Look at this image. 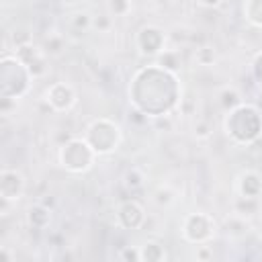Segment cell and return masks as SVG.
I'll list each match as a JSON object with an SVG mask.
<instances>
[{
	"instance_id": "obj_1",
	"label": "cell",
	"mask_w": 262,
	"mask_h": 262,
	"mask_svg": "<svg viewBox=\"0 0 262 262\" xmlns=\"http://www.w3.org/2000/svg\"><path fill=\"white\" fill-rule=\"evenodd\" d=\"M178 78L158 63L135 72L129 86V100L145 117H166L178 102Z\"/></svg>"
},
{
	"instance_id": "obj_2",
	"label": "cell",
	"mask_w": 262,
	"mask_h": 262,
	"mask_svg": "<svg viewBox=\"0 0 262 262\" xmlns=\"http://www.w3.org/2000/svg\"><path fill=\"white\" fill-rule=\"evenodd\" d=\"M225 131L235 143H252L262 133V115L256 104H237L227 111Z\"/></svg>"
},
{
	"instance_id": "obj_3",
	"label": "cell",
	"mask_w": 262,
	"mask_h": 262,
	"mask_svg": "<svg viewBox=\"0 0 262 262\" xmlns=\"http://www.w3.org/2000/svg\"><path fill=\"white\" fill-rule=\"evenodd\" d=\"M33 74L18 55L4 53L0 59V94L4 100H14L27 94Z\"/></svg>"
},
{
	"instance_id": "obj_4",
	"label": "cell",
	"mask_w": 262,
	"mask_h": 262,
	"mask_svg": "<svg viewBox=\"0 0 262 262\" xmlns=\"http://www.w3.org/2000/svg\"><path fill=\"white\" fill-rule=\"evenodd\" d=\"M96 158V151L86 141V137H70L59 147V164L74 174L86 172Z\"/></svg>"
},
{
	"instance_id": "obj_5",
	"label": "cell",
	"mask_w": 262,
	"mask_h": 262,
	"mask_svg": "<svg viewBox=\"0 0 262 262\" xmlns=\"http://www.w3.org/2000/svg\"><path fill=\"white\" fill-rule=\"evenodd\" d=\"M86 141L92 145L96 156L111 154L113 149H117V145L121 141V127L115 121H111L106 117H100V119H96L88 125Z\"/></svg>"
},
{
	"instance_id": "obj_6",
	"label": "cell",
	"mask_w": 262,
	"mask_h": 262,
	"mask_svg": "<svg viewBox=\"0 0 262 262\" xmlns=\"http://www.w3.org/2000/svg\"><path fill=\"white\" fill-rule=\"evenodd\" d=\"M215 235V221L207 213H190L182 221V237L190 244H207Z\"/></svg>"
},
{
	"instance_id": "obj_7",
	"label": "cell",
	"mask_w": 262,
	"mask_h": 262,
	"mask_svg": "<svg viewBox=\"0 0 262 262\" xmlns=\"http://www.w3.org/2000/svg\"><path fill=\"white\" fill-rule=\"evenodd\" d=\"M135 43H137V49L141 55H147V57H158L162 51H164V43H166V35L162 29L154 27V25H145L139 29L137 37H135Z\"/></svg>"
},
{
	"instance_id": "obj_8",
	"label": "cell",
	"mask_w": 262,
	"mask_h": 262,
	"mask_svg": "<svg viewBox=\"0 0 262 262\" xmlns=\"http://www.w3.org/2000/svg\"><path fill=\"white\" fill-rule=\"evenodd\" d=\"M43 96H45V102L53 111H57V113L70 111L74 106V102H76V92L66 82H53L51 86H47V90H45Z\"/></svg>"
},
{
	"instance_id": "obj_9",
	"label": "cell",
	"mask_w": 262,
	"mask_h": 262,
	"mask_svg": "<svg viewBox=\"0 0 262 262\" xmlns=\"http://www.w3.org/2000/svg\"><path fill=\"white\" fill-rule=\"evenodd\" d=\"M25 192V176L18 170L4 168L0 172V196L2 203H14Z\"/></svg>"
},
{
	"instance_id": "obj_10",
	"label": "cell",
	"mask_w": 262,
	"mask_h": 262,
	"mask_svg": "<svg viewBox=\"0 0 262 262\" xmlns=\"http://www.w3.org/2000/svg\"><path fill=\"white\" fill-rule=\"evenodd\" d=\"M16 55L25 61V66L29 68V72L33 74V78H39V76L45 74V70H47V66H45L47 63V53L43 49H39L33 43H29V45L18 47L16 49Z\"/></svg>"
},
{
	"instance_id": "obj_11",
	"label": "cell",
	"mask_w": 262,
	"mask_h": 262,
	"mask_svg": "<svg viewBox=\"0 0 262 262\" xmlns=\"http://www.w3.org/2000/svg\"><path fill=\"white\" fill-rule=\"evenodd\" d=\"M117 221L125 229H139L145 221V211L137 201H133V199L125 201V203H121V207L117 211Z\"/></svg>"
},
{
	"instance_id": "obj_12",
	"label": "cell",
	"mask_w": 262,
	"mask_h": 262,
	"mask_svg": "<svg viewBox=\"0 0 262 262\" xmlns=\"http://www.w3.org/2000/svg\"><path fill=\"white\" fill-rule=\"evenodd\" d=\"M237 192L246 199H258L262 194V174L256 170H246L239 174Z\"/></svg>"
},
{
	"instance_id": "obj_13",
	"label": "cell",
	"mask_w": 262,
	"mask_h": 262,
	"mask_svg": "<svg viewBox=\"0 0 262 262\" xmlns=\"http://www.w3.org/2000/svg\"><path fill=\"white\" fill-rule=\"evenodd\" d=\"M51 221V211L45 203H35L27 209V223L33 229H45Z\"/></svg>"
},
{
	"instance_id": "obj_14",
	"label": "cell",
	"mask_w": 262,
	"mask_h": 262,
	"mask_svg": "<svg viewBox=\"0 0 262 262\" xmlns=\"http://www.w3.org/2000/svg\"><path fill=\"white\" fill-rule=\"evenodd\" d=\"M139 252H141V262L166 260V248L160 242H154V239H147L143 246H139Z\"/></svg>"
},
{
	"instance_id": "obj_15",
	"label": "cell",
	"mask_w": 262,
	"mask_h": 262,
	"mask_svg": "<svg viewBox=\"0 0 262 262\" xmlns=\"http://www.w3.org/2000/svg\"><path fill=\"white\" fill-rule=\"evenodd\" d=\"M156 63L162 66L164 70L176 74V72L180 70L182 59H180V53H178V51H174V49H164V51L158 55V61H156Z\"/></svg>"
},
{
	"instance_id": "obj_16",
	"label": "cell",
	"mask_w": 262,
	"mask_h": 262,
	"mask_svg": "<svg viewBox=\"0 0 262 262\" xmlns=\"http://www.w3.org/2000/svg\"><path fill=\"white\" fill-rule=\"evenodd\" d=\"M244 16L250 25L262 29V0H246L244 4Z\"/></svg>"
},
{
	"instance_id": "obj_17",
	"label": "cell",
	"mask_w": 262,
	"mask_h": 262,
	"mask_svg": "<svg viewBox=\"0 0 262 262\" xmlns=\"http://www.w3.org/2000/svg\"><path fill=\"white\" fill-rule=\"evenodd\" d=\"M219 104L225 108V111H231L235 108L237 104H242V94L235 90V88H223L219 92Z\"/></svg>"
},
{
	"instance_id": "obj_18",
	"label": "cell",
	"mask_w": 262,
	"mask_h": 262,
	"mask_svg": "<svg viewBox=\"0 0 262 262\" xmlns=\"http://www.w3.org/2000/svg\"><path fill=\"white\" fill-rule=\"evenodd\" d=\"M68 27H70L72 31L84 33V31H88V29L92 27V16H90L88 12H76V14H72V16H70Z\"/></svg>"
},
{
	"instance_id": "obj_19",
	"label": "cell",
	"mask_w": 262,
	"mask_h": 262,
	"mask_svg": "<svg viewBox=\"0 0 262 262\" xmlns=\"http://www.w3.org/2000/svg\"><path fill=\"white\" fill-rule=\"evenodd\" d=\"M143 180H145V176H143V172H141L139 168H129V170L123 174V184H125V188H129V190L141 188V186H143Z\"/></svg>"
},
{
	"instance_id": "obj_20",
	"label": "cell",
	"mask_w": 262,
	"mask_h": 262,
	"mask_svg": "<svg viewBox=\"0 0 262 262\" xmlns=\"http://www.w3.org/2000/svg\"><path fill=\"white\" fill-rule=\"evenodd\" d=\"M47 55H59L63 51V37L61 35H49L41 47Z\"/></svg>"
},
{
	"instance_id": "obj_21",
	"label": "cell",
	"mask_w": 262,
	"mask_h": 262,
	"mask_svg": "<svg viewBox=\"0 0 262 262\" xmlns=\"http://www.w3.org/2000/svg\"><path fill=\"white\" fill-rule=\"evenodd\" d=\"M131 10L129 0H108V12L111 16H125Z\"/></svg>"
},
{
	"instance_id": "obj_22",
	"label": "cell",
	"mask_w": 262,
	"mask_h": 262,
	"mask_svg": "<svg viewBox=\"0 0 262 262\" xmlns=\"http://www.w3.org/2000/svg\"><path fill=\"white\" fill-rule=\"evenodd\" d=\"M154 201L158 203V205H170L172 201H174V190L170 188V186H160L156 192H154Z\"/></svg>"
},
{
	"instance_id": "obj_23",
	"label": "cell",
	"mask_w": 262,
	"mask_h": 262,
	"mask_svg": "<svg viewBox=\"0 0 262 262\" xmlns=\"http://www.w3.org/2000/svg\"><path fill=\"white\" fill-rule=\"evenodd\" d=\"M119 258H121L123 262H141V252H139V248H131V246H125V248L121 250Z\"/></svg>"
},
{
	"instance_id": "obj_24",
	"label": "cell",
	"mask_w": 262,
	"mask_h": 262,
	"mask_svg": "<svg viewBox=\"0 0 262 262\" xmlns=\"http://www.w3.org/2000/svg\"><path fill=\"white\" fill-rule=\"evenodd\" d=\"M111 25H113V16H111V14H98V16H94V18H92V27H94V29H98V33L108 31V29H111Z\"/></svg>"
},
{
	"instance_id": "obj_25",
	"label": "cell",
	"mask_w": 262,
	"mask_h": 262,
	"mask_svg": "<svg viewBox=\"0 0 262 262\" xmlns=\"http://www.w3.org/2000/svg\"><path fill=\"white\" fill-rule=\"evenodd\" d=\"M196 61H199L201 66H211V63L215 61L213 49H211V47H201V49L196 51Z\"/></svg>"
},
{
	"instance_id": "obj_26",
	"label": "cell",
	"mask_w": 262,
	"mask_h": 262,
	"mask_svg": "<svg viewBox=\"0 0 262 262\" xmlns=\"http://www.w3.org/2000/svg\"><path fill=\"white\" fill-rule=\"evenodd\" d=\"M252 76H254L256 84L262 88V53H258L252 61Z\"/></svg>"
},
{
	"instance_id": "obj_27",
	"label": "cell",
	"mask_w": 262,
	"mask_h": 262,
	"mask_svg": "<svg viewBox=\"0 0 262 262\" xmlns=\"http://www.w3.org/2000/svg\"><path fill=\"white\" fill-rule=\"evenodd\" d=\"M194 135H196L199 139H207V137L211 135L209 123H207V121H196V125H194Z\"/></svg>"
},
{
	"instance_id": "obj_28",
	"label": "cell",
	"mask_w": 262,
	"mask_h": 262,
	"mask_svg": "<svg viewBox=\"0 0 262 262\" xmlns=\"http://www.w3.org/2000/svg\"><path fill=\"white\" fill-rule=\"evenodd\" d=\"M211 256H213V252H211L207 246L199 244V252H196V258H201V260H207V258H211Z\"/></svg>"
},
{
	"instance_id": "obj_29",
	"label": "cell",
	"mask_w": 262,
	"mask_h": 262,
	"mask_svg": "<svg viewBox=\"0 0 262 262\" xmlns=\"http://www.w3.org/2000/svg\"><path fill=\"white\" fill-rule=\"evenodd\" d=\"M201 6H205V8H217L223 0H196Z\"/></svg>"
},
{
	"instance_id": "obj_30",
	"label": "cell",
	"mask_w": 262,
	"mask_h": 262,
	"mask_svg": "<svg viewBox=\"0 0 262 262\" xmlns=\"http://www.w3.org/2000/svg\"><path fill=\"white\" fill-rule=\"evenodd\" d=\"M256 106L262 111V92H260V94H258V98H256Z\"/></svg>"
}]
</instances>
